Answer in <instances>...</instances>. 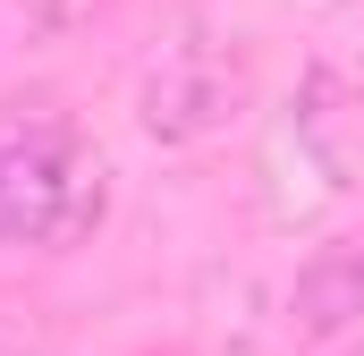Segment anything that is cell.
<instances>
[{
  "instance_id": "6da1fadb",
  "label": "cell",
  "mask_w": 364,
  "mask_h": 356,
  "mask_svg": "<svg viewBox=\"0 0 364 356\" xmlns=\"http://www.w3.org/2000/svg\"><path fill=\"white\" fill-rule=\"evenodd\" d=\"M110 187L85 136L51 110L0 119V246H77L102 221Z\"/></svg>"
},
{
  "instance_id": "7a4b0ae2",
  "label": "cell",
  "mask_w": 364,
  "mask_h": 356,
  "mask_svg": "<svg viewBox=\"0 0 364 356\" xmlns=\"http://www.w3.org/2000/svg\"><path fill=\"white\" fill-rule=\"evenodd\" d=\"M246 102H255L246 51H229V43H186V51H170V60L144 77L136 119H144L153 145H203V136H220Z\"/></svg>"
},
{
  "instance_id": "3957f363",
  "label": "cell",
  "mask_w": 364,
  "mask_h": 356,
  "mask_svg": "<svg viewBox=\"0 0 364 356\" xmlns=\"http://www.w3.org/2000/svg\"><path fill=\"white\" fill-rule=\"evenodd\" d=\"M364 323V229L348 238H322L296 280H288V331L296 340H339Z\"/></svg>"
},
{
  "instance_id": "277c9868",
  "label": "cell",
  "mask_w": 364,
  "mask_h": 356,
  "mask_svg": "<svg viewBox=\"0 0 364 356\" xmlns=\"http://www.w3.org/2000/svg\"><path fill=\"white\" fill-rule=\"evenodd\" d=\"M0 356H43V323L26 305H0Z\"/></svg>"
}]
</instances>
